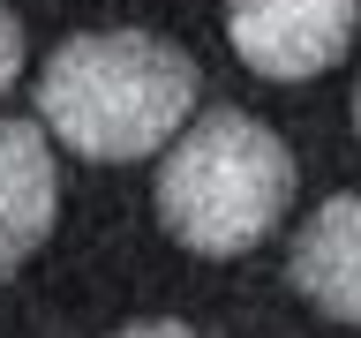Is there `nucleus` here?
Listing matches in <instances>:
<instances>
[{"mask_svg": "<svg viewBox=\"0 0 361 338\" xmlns=\"http://www.w3.org/2000/svg\"><path fill=\"white\" fill-rule=\"evenodd\" d=\"M121 338H196V331H180V323H128Z\"/></svg>", "mask_w": 361, "mask_h": 338, "instance_id": "0eeeda50", "label": "nucleus"}, {"mask_svg": "<svg viewBox=\"0 0 361 338\" xmlns=\"http://www.w3.org/2000/svg\"><path fill=\"white\" fill-rule=\"evenodd\" d=\"M286 278L301 286L316 315L361 323V196H331L301 233H293Z\"/></svg>", "mask_w": 361, "mask_h": 338, "instance_id": "20e7f679", "label": "nucleus"}, {"mask_svg": "<svg viewBox=\"0 0 361 338\" xmlns=\"http://www.w3.org/2000/svg\"><path fill=\"white\" fill-rule=\"evenodd\" d=\"M38 113L83 158H151L196 113V61L151 30H83L45 61Z\"/></svg>", "mask_w": 361, "mask_h": 338, "instance_id": "f257e3e1", "label": "nucleus"}, {"mask_svg": "<svg viewBox=\"0 0 361 338\" xmlns=\"http://www.w3.org/2000/svg\"><path fill=\"white\" fill-rule=\"evenodd\" d=\"M293 203V158L286 143L248 120V113H211L173 143L158 165V218L173 225L180 248L196 256H241L286 218Z\"/></svg>", "mask_w": 361, "mask_h": 338, "instance_id": "f03ea898", "label": "nucleus"}, {"mask_svg": "<svg viewBox=\"0 0 361 338\" xmlns=\"http://www.w3.org/2000/svg\"><path fill=\"white\" fill-rule=\"evenodd\" d=\"M354 128H361V83H354Z\"/></svg>", "mask_w": 361, "mask_h": 338, "instance_id": "6e6552de", "label": "nucleus"}, {"mask_svg": "<svg viewBox=\"0 0 361 338\" xmlns=\"http://www.w3.org/2000/svg\"><path fill=\"white\" fill-rule=\"evenodd\" d=\"M16 75H23V23L0 8V90L16 83Z\"/></svg>", "mask_w": 361, "mask_h": 338, "instance_id": "423d86ee", "label": "nucleus"}, {"mask_svg": "<svg viewBox=\"0 0 361 338\" xmlns=\"http://www.w3.org/2000/svg\"><path fill=\"white\" fill-rule=\"evenodd\" d=\"M61 218V173L38 120H0V270H16Z\"/></svg>", "mask_w": 361, "mask_h": 338, "instance_id": "39448f33", "label": "nucleus"}, {"mask_svg": "<svg viewBox=\"0 0 361 338\" xmlns=\"http://www.w3.org/2000/svg\"><path fill=\"white\" fill-rule=\"evenodd\" d=\"M361 23V0H226V38L256 75L301 83L346 61Z\"/></svg>", "mask_w": 361, "mask_h": 338, "instance_id": "7ed1b4c3", "label": "nucleus"}]
</instances>
